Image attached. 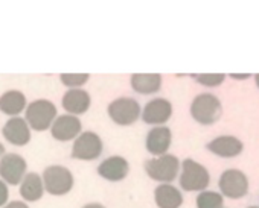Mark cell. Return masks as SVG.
<instances>
[{
  "mask_svg": "<svg viewBox=\"0 0 259 208\" xmlns=\"http://www.w3.org/2000/svg\"><path fill=\"white\" fill-rule=\"evenodd\" d=\"M223 114V105L220 99L210 93H201L194 97L191 103V116L200 125H213Z\"/></svg>",
  "mask_w": 259,
  "mask_h": 208,
  "instance_id": "7a4b0ae2",
  "label": "cell"
},
{
  "mask_svg": "<svg viewBox=\"0 0 259 208\" xmlns=\"http://www.w3.org/2000/svg\"><path fill=\"white\" fill-rule=\"evenodd\" d=\"M247 208H259L257 205H251V206H247Z\"/></svg>",
  "mask_w": 259,
  "mask_h": 208,
  "instance_id": "f546056e",
  "label": "cell"
},
{
  "mask_svg": "<svg viewBox=\"0 0 259 208\" xmlns=\"http://www.w3.org/2000/svg\"><path fill=\"white\" fill-rule=\"evenodd\" d=\"M172 143V132L168 126H154L145 138L147 151L154 157H162L168 154Z\"/></svg>",
  "mask_w": 259,
  "mask_h": 208,
  "instance_id": "4fadbf2b",
  "label": "cell"
},
{
  "mask_svg": "<svg viewBox=\"0 0 259 208\" xmlns=\"http://www.w3.org/2000/svg\"><path fill=\"white\" fill-rule=\"evenodd\" d=\"M232 78L233 79H247V78H250V75H232Z\"/></svg>",
  "mask_w": 259,
  "mask_h": 208,
  "instance_id": "4316f807",
  "label": "cell"
},
{
  "mask_svg": "<svg viewBox=\"0 0 259 208\" xmlns=\"http://www.w3.org/2000/svg\"><path fill=\"white\" fill-rule=\"evenodd\" d=\"M81 120L76 116L63 114L55 119L54 125L51 126V134L58 142H70L81 135Z\"/></svg>",
  "mask_w": 259,
  "mask_h": 208,
  "instance_id": "8fae6325",
  "label": "cell"
},
{
  "mask_svg": "<svg viewBox=\"0 0 259 208\" xmlns=\"http://www.w3.org/2000/svg\"><path fill=\"white\" fill-rule=\"evenodd\" d=\"M26 176V161L17 154H5L0 160V178L10 185L22 184Z\"/></svg>",
  "mask_w": 259,
  "mask_h": 208,
  "instance_id": "30bf717a",
  "label": "cell"
},
{
  "mask_svg": "<svg viewBox=\"0 0 259 208\" xmlns=\"http://www.w3.org/2000/svg\"><path fill=\"white\" fill-rule=\"evenodd\" d=\"M145 173L159 184H171L180 175L182 163L172 154H165L162 157H153L144 163Z\"/></svg>",
  "mask_w": 259,
  "mask_h": 208,
  "instance_id": "6da1fadb",
  "label": "cell"
},
{
  "mask_svg": "<svg viewBox=\"0 0 259 208\" xmlns=\"http://www.w3.org/2000/svg\"><path fill=\"white\" fill-rule=\"evenodd\" d=\"M45 182H43V176H40L38 173H26V176L23 178L22 184H20V194L25 200L28 202H35L38 199H41L43 193H45Z\"/></svg>",
  "mask_w": 259,
  "mask_h": 208,
  "instance_id": "d6986e66",
  "label": "cell"
},
{
  "mask_svg": "<svg viewBox=\"0 0 259 208\" xmlns=\"http://www.w3.org/2000/svg\"><path fill=\"white\" fill-rule=\"evenodd\" d=\"M82 208H105L102 203H98V202H92V203H85Z\"/></svg>",
  "mask_w": 259,
  "mask_h": 208,
  "instance_id": "484cf974",
  "label": "cell"
},
{
  "mask_svg": "<svg viewBox=\"0 0 259 208\" xmlns=\"http://www.w3.org/2000/svg\"><path fill=\"white\" fill-rule=\"evenodd\" d=\"M179 184L185 191H204L210 184L209 170L195 160L188 158L182 163Z\"/></svg>",
  "mask_w": 259,
  "mask_h": 208,
  "instance_id": "3957f363",
  "label": "cell"
},
{
  "mask_svg": "<svg viewBox=\"0 0 259 208\" xmlns=\"http://www.w3.org/2000/svg\"><path fill=\"white\" fill-rule=\"evenodd\" d=\"M130 84L139 94H154L162 88V76L159 73H135L130 78Z\"/></svg>",
  "mask_w": 259,
  "mask_h": 208,
  "instance_id": "ac0fdd59",
  "label": "cell"
},
{
  "mask_svg": "<svg viewBox=\"0 0 259 208\" xmlns=\"http://www.w3.org/2000/svg\"><path fill=\"white\" fill-rule=\"evenodd\" d=\"M29 128L31 126L28 125L26 119L13 117L5 123L2 134L8 140V143H11L14 146H25L31 140V129Z\"/></svg>",
  "mask_w": 259,
  "mask_h": 208,
  "instance_id": "9a60e30c",
  "label": "cell"
},
{
  "mask_svg": "<svg viewBox=\"0 0 259 208\" xmlns=\"http://www.w3.org/2000/svg\"><path fill=\"white\" fill-rule=\"evenodd\" d=\"M157 208H180L183 205L182 191L172 184H159L154 190Z\"/></svg>",
  "mask_w": 259,
  "mask_h": 208,
  "instance_id": "e0dca14e",
  "label": "cell"
},
{
  "mask_svg": "<svg viewBox=\"0 0 259 208\" xmlns=\"http://www.w3.org/2000/svg\"><path fill=\"white\" fill-rule=\"evenodd\" d=\"M206 148L209 152H212L213 155H217L220 158H235L242 152L244 145L238 137L220 135V137L213 138L212 142H209Z\"/></svg>",
  "mask_w": 259,
  "mask_h": 208,
  "instance_id": "5bb4252c",
  "label": "cell"
},
{
  "mask_svg": "<svg viewBox=\"0 0 259 208\" xmlns=\"http://www.w3.org/2000/svg\"><path fill=\"white\" fill-rule=\"evenodd\" d=\"M89 73H63L60 76L61 82L69 87V90H73V88H79L82 87L84 84H87L89 81Z\"/></svg>",
  "mask_w": 259,
  "mask_h": 208,
  "instance_id": "603a6c76",
  "label": "cell"
},
{
  "mask_svg": "<svg viewBox=\"0 0 259 208\" xmlns=\"http://www.w3.org/2000/svg\"><path fill=\"white\" fill-rule=\"evenodd\" d=\"M191 78L203 87L213 88L224 82L226 75L224 73H197V75H191Z\"/></svg>",
  "mask_w": 259,
  "mask_h": 208,
  "instance_id": "7402d4cb",
  "label": "cell"
},
{
  "mask_svg": "<svg viewBox=\"0 0 259 208\" xmlns=\"http://www.w3.org/2000/svg\"><path fill=\"white\" fill-rule=\"evenodd\" d=\"M90 94L85 90L81 88H73L69 90L64 96H63V108L67 111V114L72 116H78V114H84L89 108H90Z\"/></svg>",
  "mask_w": 259,
  "mask_h": 208,
  "instance_id": "2e32d148",
  "label": "cell"
},
{
  "mask_svg": "<svg viewBox=\"0 0 259 208\" xmlns=\"http://www.w3.org/2000/svg\"><path fill=\"white\" fill-rule=\"evenodd\" d=\"M104 143L101 137L93 131L81 132V135L75 140L72 146V158L81 161H93L98 160L102 154Z\"/></svg>",
  "mask_w": 259,
  "mask_h": 208,
  "instance_id": "ba28073f",
  "label": "cell"
},
{
  "mask_svg": "<svg viewBox=\"0 0 259 208\" xmlns=\"http://www.w3.org/2000/svg\"><path fill=\"white\" fill-rule=\"evenodd\" d=\"M45 188L52 196H64L73 187V175L64 166H49L43 172Z\"/></svg>",
  "mask_w": 259,
  "mask_h": 208,
  "instance_id": "8992f818",
  "label": "cell"
},
{
  "mask_svg": "<svg viewBox=\"0 0 259 208\" xmlns=\"http://www.w3.org/2000/svg\"><path fill=\"white\" fill-rule=\"evenodd\" d=\"M197 208H224V196L220 191L204 190L197 194Z\"/></svg>",
  "mask_w": 259,
  "mask_h": 208,
  "instance_id": "44dd1931",
  "label": "cell"
},
{
  "mask_svg": "<svg viewBox=\"0 0 259 208\" xmlns=\"http://www.w3.org/2000/svg\"><path fill=\"white\" fill-rule=\"evenodd\" d=\"M218 187L224 197L241 199L248 193V178L239 169H227L221 173Z\"/></svg>",
  "mask_w": 259,
  "mask_h": 208,
  "instance_id": "52a82bcc",
  "label": "cell"
},
{
  "mask_svg": "<svg viewBox=\"0 0 259 208\" xmlns=\"http://www.w3.org/2000/svg\"><path fill=\"white\" fill-rule=\"evenodd\" d=\"M4 208H29L25 202H20V200H13L10 203H7Z\"/></svg>",
  "mask_w": 259,
  "mask_h": 208,
  "instance_id": "d4e9b609",
  "label": "cell"
},
{
  "mask_svg": "<svg viewBox=\"0 0 259 208\" xmlns=\"http://www.w3.org/2000/svg\"><path fill=\"white\" fill-rule=\"evenodd\" d=\"M25 119L34 131H46L57 119V107L46 99L34 100L26 108Z\"/></svg>",
  "mask_w": 259,
  "mask_h": 208,
  "instance_id": "277c9868",
  "label": "cell"
},
{
  "mask_svg": "<svg viewBox=\"0 0 259 208\" xmlns=\"http://www.w3.org/2000/svg\"><path fill=\"white\" fill-rule=\"evenodd\" d=\"M254 81H256V87L259 88V75H256V76H254Z\"/></svg>",
  "mask_w": 259,
  "mask_h": 208,
  "instance_id": "f1b7e54d",
  "label": "cell"
},
{
  "mask_svg": "<svg viewBox=\"0 0 259 208\" xmlns=\"http://www.w3.org/2000/svg\"><path fill=\"white\" fill-rule=\"evenodd\" d=\"M10 197V190L8 185L4 179H0V206H5Z\"/></svg>",
  "mask_w": 259,
  "mask_h": 208,
  "instance_id": "cb8c5ba5",
  "label": "cell"
},
{
  "mask_svg": "<svg viewBox=\"0 0 259 208\" xmlns=\"http://www.w3.org/2000/svg\"><path fill=\"white\" fill-rule=\"evenodd\" d=\"M130 172L128 161L120 155H111L99 163L98 166V175L110 182H119L126 178Z\"/></svg>",
  "mask_w": 259,
  "mask_h": 208,
  "instance_id": "7c38bea8",
  "label": "cell"
},
{
  "mask_svg": "<svg viewBox=\"0 0 259 208\" xmlns=\"http://www.w3.org/2000/svg\"><path fill=\"white\" fill-rule=\"evenodd\" d=\"M110 119L120 126L133 125L139 117H142V110L139 102L133 97H117L107 108Z\"/></svg>",
  "mask_w": 259,
  "mask_h": 208,
  "instance_id": "5b68a950",
  "label": "cell"
},
{
  "mask_svg": "<svg viewBox=\"0 0 259 208\" xmlns=\"http://www.w3.org/2000/svg\"><path fill=\"white\" fill-rule=\"evenodd\" d=\"M4 155H5V146H4L2 143H0V160L4 158Z\"/></svg>",
  "mask_w": 259,
  "mask_h": 208,
  "instance_id": "83f0119b",
  "label": "cell"
},
{
  "mask_svg": "<svg viewBox=\"0 0 259 208\" xmlns=\"http://www.w3.org/2000/svg\"><path fill=\"white\" fill-rule=\"evenodd\" d=\"M26 107V97L22 91L17 90H10L0 96V111L17 117Z\"/></svg>",
  "mask_w": 259,
  "mask_h": 208,
  "instance_id": "ffe728a7",
  "label": "cell"
},
{
  "mask_svg": "<svg viewBox=\"0 0 259 208\" xmlns=\"http://www.w3.org/2000/svg\"><path fill=\"white\" fill-rule=\"evenodd\" d=\"M172 116V105L171 102L163 97H156L150 100L142 110V120L147 125L163 126Z\"/></svg>",
  "mask_w": 259,
  "mask_h": 208,
  "instance_id": "9c48e42d",
  "label": "cell"
}]
</instances>
